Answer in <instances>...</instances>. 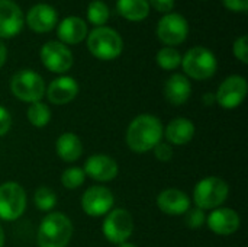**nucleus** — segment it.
<instances>
[{
  "label": "nucleus",
  "instance_id": "nucleus-18",
  "mask_svg": "<svg viewBox=\"0 0 248 247\" xmlns=\"http://www.w3.org/2000/svg\"><path fill=\"white\" fill-rule=\"evenodd\" d=\"M157 205L167 215H185L190 208V198L180 189L169 188L158 195Z\"/></svg>",
  "mask_w": 248,
  "mask_h": 247
},
{
  "label": "nucleus",
  "instance_id": "nucleus-4",
  "mask_svg": "<svg viewBox=\"0 0 248 247\" xmlns=\"http://www.w3.org/2000/svg\"><path fill=\"white\" fill-rule=\"evenodd\" d=\"M230 194V186L225 181L217 176H209L199 181L193 189V201L201 210H215L221 207Z\"/></svg>",
  "mask_w": 248,
  "mask_h": 247
},
{
  "label": "nucleus",
  "instance_id": "nucleus-1",
  "mask_svg": "<svg viewBox=\"0 0 248 247\" xmlns=\"http://www.w3.org/2000/svg\"><path fill=\"white\" fill-rule=\"evenodd\" d=\"M164 128L161 121L150 114L134 118L126 130V144L134 153L151 151L163 138Z\"/></svg>",
  "mask_w": 248,
  "mask_h": 247
},
{
  "label": "nucleus",
  "instance_id": "nucleus-28",
  "mask_svg": "<svg viewBox=\"0 0 248 247\" xmlns=\"http://www.w3.org/2000/svg\"><path fill=\"white\" fill-rule=\"evenodd\" d=\"M86 181V173L80 167H68L61 175V183L65 189H77Z\"/></svg>",
  "mask_w": 248,
  "mask_h": 247
},
{
  "label": "nucleus",
  "instance_id": "nucleus-2",
  "mask_svg": "<svg viewBox=\"0 0 248 247\" xmlns=\"http://www.w3.org/2000/svg\"><path fill=\"white\" fill-rule=\"evenodd\" d=\"M73 237V224L70 218L61 213H49L39 224L38 246L67 247Z\"/></svg>",
  "mask_w": 248,
  "mask_h": 247
},
{
  "label": "nucleus",
  "instance_id": "nucleus-36",
  "mask_svg": "<svg viewBox=\"0 0 248 247\" xmlns=\"http://www.w3.org/2000/svg\"><path fill=\"white\" fill-rule=\"evenodd\" d=\"M6 58H7V48H6V47H4V44L0 41V68L4 66Z\"/></svg>",
  "mask_w": 248,
  "mask_h": 247
},
{
  "label": "nucleus",
  "instance_id": "nucleus-23",
  "mask_svg": "<svg viewBox=\"0 0 248 247\" xmlns=\"http://www.w3.org/2000/svg\"><path fill=\"white\" fill-rule=\"evenodd\" d=\"M116 9L121 16L131 22H141L150 13L148 0H118Z\"/></svg>",
  "mask_w": 248,
  "mask_h": 247
},
{
  "label": "nucleus",
  "instance_id": "nucleus-5",
  "mask_svg": "<svg viewBox=\"0 0 248 247\" xmlns=\"http://www.w3.org/2000/svg\"><path fill=\"white\" fill-rule=\"evenodd\" d=\"M185 73L195 80L211 79L218 68L215 54L205 47H195L189 49L182 58Z\"/></svg>",
  "mask_w": 248,
  "mask_h": 247
},
{
  "label": "nucleus",
  "instance_id": "nucleus-19",
  "mask_svg": "<svg viewBox=\"0 0 248 247\" xmlns=\"http://www.w3.org/2000/svg\"><path fill=\"white\" fill-rule=\"evenodd\" d=\"M87 32L89 29H87L86 20L78 16H67L65 19L60 22L58 29H57L60 42H62L64 45L80 44L87 36Z\"/></svg>",
  "mask_w": 248,
  "mask_h": 247
},
{
  "label": "nucleus",
  "instance_id": "nucleus-9",
  "mask_svg": "<svg viewBox=\"0 0 248 247\" xmlns=\"http://www.w3.org/2000/svg\"><path fill=\"white\" fill-rule=\"evenodd\" d=\"M187 33H189V23L183 15L167 13L158 20L157 35L160 41L167 47H174L185 42Z\"/></svg>",
  "mask_w": 248,
  "mask_h": 247
},
{
  "label": "nucleus",
  "instance_id": "nucleus-12",
  "mask_svg": "<svg viewBox=\"0 0 248 247\" xmlns=\"http://www.w3.org/2000/svg\"><path fill=\"white\" fill-rule=\"evenodd\" d=\"M113 204V194L106 186H90L81 197V208L90 217L106 215Z\"/></svg>",
  "mask_w": 248,
  "mask_h": 247
},
{
  "label": "nucleus",
  "instance_id": "nucleus-14",
  "mask_svg": "<svg viewBox=\"0 0 248 247\" xmlns=\"http://www.w3.org/2000/svg\"><path fill=\"white\" fill-rule=\"evenodd\" d=\"M84 173L97 182H110L118 176V163L106 154H93L86 160Z\"/></svg>",
  "mask_w": 248,
  "mask_h": 247
},
{
  "label": "nucleus",
  "instance_id": "nucleus-25",
  "mask_svg": "<svg viewBox=\"0 0 248 247\" xmlns=\"http://www.w3.org/2000/svg\"><path fill=\"white\" fill-rule=\"evenodd\" d=\"M33 202H35V207L39 210V211H44V213H51L55 205H57V195L52 189H49L48 186H39L36 191H35V195H33Z\"/></svg>",
  "mask_w": 248,
  "mask_h": 247
},
{
  "label": "nucleus",
  "instance_id": "nucleus-8",
  "mask_svg": "<svg viewBox=\"0 0 248 247\" xmlns=\"http://www.w3.org/2000/svg\"><path fill=\"white\" fill-rule=\"evenodd\" d=\"M102 231L106 240L113 245L125 243L134 231V218L125 208L110 210L102 226Z\"/></svg>",
  "mask_w": 248,
  "mask_h": 247
},
{
  "label": "nucleus",
  "instance_id": "nucleus-22",
  "mask_svg": "<svg viewBox=\"0 0 248 247\" xmlns=\"http://www.w3.org/2000/svg\"><path fill=\"white\" fill-rule=\"evenodd\" d=\"M55 151L58 157L65 163L78 160L83 154V143L74 132H64L55 143Z\"/></svg>",
  "mask_w": 248,
  "mask_h": 247
},
{
  "label": "nucleus",
  "instance_id": "nucleus-34",
  "mask_svg": "<svg viewBox=\"0 0 248 247\" xmlns=\"http://www.w3.org/2000/svg\"><path fill=\"white\" fill-rule=\"evenodd\" d=\"M148 4H151L157 12L167 13L174 7V0H150Z\"/></svg>",
  "mask_w": 248,
  "mask_h": 247
},
{
  "label": "nucleus",
  "instance_id": "nucleus-20",
  "mask_svg": "<svg viewBox=\"0 0 248 247\" xmlns=\"http://www.w3.org/2000/svg\"><path fill=\"white\" fill-rule=\"evenodd\" d=\"M192 95V84L183 74H173L164 84V98L173 106H180L187 102Z\"/></svg>",
  "mask_w": 248,
  "mask_h": 247
},
{
  "label": "nucleus",
  "instance_id": "nucleus-30",
  "mask_svg": "<svg viewBox=\"0 0 248 247\" xmlns=\"http://www.w3.org/2000/svg\"><path fill=\"white\" fill-rule=\"evenodd\" d=\"M232 51H234V55L244 64L248 63V38L246 35L240 36L235 39L234 42V47H232Z\"/></svg>",
  "mask_w": 248,
  "mask_h": 247
},
{
  "label": "nucleus",
  "instance_id": "nucleus-38",
  "mask_svg": "<svg viewBox=\"0 0 248 247\" xmlns=\"http://www.w3.org/2000/svg\"><path fill=\"white\" fill-rule=\"evenodd\" d=\"M118 247H137L134 243H128V242H125V243H121V245H118Z\"/></svg>",
  "mask_w": 248,
  "mask_h": 247
},
{
  "label": "nucleus",
  "instance_id": "nucleus-24",
  "mask_svg": "<svg viewBox=\"0 0 248 247\" xmlns=\"http://www.w3.org/2000/svg\"><path fill=\"white\" fill-rule=\"evenodd\" d=\"M26 116H28V121L33 127L44 128L51 121V111H49V108H48L46 103H44V102H35V103H31V106L28 108Z\"/></svg>",
  "mask_w": 248,
  "mask_h": 247
},
{
  "label": "nucleus",
  "instance_id": "nucleus-35",
  "mask_svg": "<svg viewBox=\"0 0 248 247\" xmlns=\"http://www.w3.org/2000/svg\"><path fill=\"white\" fill-rule=\"evenodd\" d=\"M202 102H203V105H206V106H212V105L217 102L215 95H214V93H205L203 98H202Z\"/></svg>",
  "mask_w": 248,
  "mask_h": 247
},
{
  "label": "nucleus",
  "instance_id": "nucleus-17",
  "mask_svg": "<svg viewBox=\"0 0 248 247\" xmlns=\"http://www.w3.org/2000/svg\"><path fill=\"white\" fill-rule=\"evenodd\" d=\"M45 93L52 105H67L78 95V83L70 76H61L49 83Z\"/></svg>",
  "mask_w": 248,
  "mask_h": 247
},
{
  "label": "nucleus",
  "instance_id": "nucleus-3",
  "mask_svg": "<svg viewBox=\"0 0 248 247\" xmlns=\"http://www.w3.org/2000/svg\"><path fill=\"white\" fill-rule=\"evenodd\" d=\"M87 47L93 57L102 61H110L121 55L124 49V41L115 29L99 26L89 33Z\"/></svg>",
  "mask_w": 248,
  "mask_h": 247
},
{
  "label": "nucleus",
  "instance_id": "nucleus-10",
  "mask_svg": "<svg viewBox=\"0 0 248 247\" xmlns=\"http://www.w3.org/2000/svg\"><path fill=\"white\" fill-rule=\"evenodd\" d=\"M41 61L52 73L62 74L68 71L74 63L73 54L67 45L60 41H49L41 48Z\"/></svg>",
  "mask_w": 248,
  "mask_h": 247
},
{
  "label": "nucleus",
  "instance_id": "nucleus-27",
  "mask_svg": "<svg viewBox=\"0 0 248 247\" xmlns=\"http://www.w3.org/2000/svg\"><path fill=\"white\" fill-rule=\"evenodd\" d=\"M157 63L163 70H176L182 64V55L176 48L164 47L157 52Z\"/></svg>",
  "mask_w": 248,
  "mask_h": 247
},
{
  "label": "nucleus",
  "instance_id": "nucleus-6",
  "mask_svg": "<svg viewBox=\"0 0 248 247\" xmlns=\"http://www.w3.org/2000/svg\"><path fill=\"white\" fill-rule=\"evenodd\" d=\"M10 90L22 102H41L45 95L44 79L33 70H20L10 80Z\"/></svg>",
  "mask_w": 248,
  "mask_h": 247
},
{
  "label": "nucleus",
  "instance_id": "nucleus-15",
  "mask_svg": "<svg viewBox=\"0 0 248 247\" xmlns=\"http://www.w3.org/2000/svg\"><path fill=\"white\" fill-rule=\"evenodd\" d=\"M206 224L218 236H231L240 229L241 218L232 208H215L208 215Z\"/></svg>",
  "mask_w": 248,
  "mask_h": 247
},
{
  "label": "nucleus",
  "instance_id": "nucleus-11",
  "mask_svg": "<svg viewBox=\"0 0 248 247\" xmlns=\"http://www.w3.org/2000/svg\"><path fill=\"white\" fill-rule=\"evenodd\" d=\"M247 96V80L243 76H230L225 79L218 92L215 93V99L218 105L224 109H235L238 108Z\"/></svg>",
  "mask_w": 248,
  "mask_h": 247
},
{
  "label": "nucleus",
  "instance_id": "nucleus-21",
  "mask_svg": "<svg viewBox=\"0 0 248 247\" xmlns=\"http://www.w3.org/2000/svg\"><path fill=\"white\" fill-rule=\"evenodd\" d=\"M164 135L169 144L185 146L192 141L195 135V125L190 119L179 116L170 121L167 128L164 130Z\"/></svg>",
  "mask_w": 248,
  "mask_h": 247
},
{
  "label": "nucleus",
  "instance_id": "nucleus-26",
  "mask_svg": "<svg viewBox=\"0 0 248 247\" xmlns=\"http://www.w3.org/2000/svg\"><path fill=\"white\" fill-rule=\"evenodd\" d=\"M87 19L96 28L103 26L109 19V7L102 0H93L87 7Z\"/></svg>",
  "mask_w": 248,
  "mask_h": 247
},
{
  "label": "nucleus",
  "instance_id": "nucleus-31",
  "mask_svg": "<svg viewBox=\"0 0 248 247\" xmlns=\"http://www.w3.org/2000/svg\"><path fill=\"white\" fill-rule=\"evenodd\" d=\"M154 156L160 160V162H170L171 157H173V148L169 143H163L160 141L154 148Z\"/></svg>",
  "mask_w": 248,
  "mask_h": 247
},
{
  "label": "nucleus",
  "instance_id": "nucleus-33",
  "mask_svg": "<svg viewBox=\"0 0 248 247\" xmlns=\"http://www.w3.org/2000/svg\"><path fill=\"white\" fill-rule=\"evenodd\" d=\"M224 6L231 12H247L248 0H222Z\"/></svg>",
  "mask_w": 248,
  "mask_h": 247
},
{
  "label": "nucleus",
  "instance_id": "nucleus-13",
  "mask_svg": "<svg viewBox=\"0 0 248 247\" xmlns=\"http://www.w3.org/2000/svg\"><path fill=\"white\" fill-rule=\"evenodd\" d=\"M25 23L20 7L12 0H0V38H13Z\"/></svg>",
  "mask_w": 248,
  "mask_h": 247
},
{
  "label": "nucleus",
  "instance_id": "nucleus-16",
  "mask_svg": "<svg viewBox=\"0 0 248 247\" xmlns=\"http://www.w3.org/2000/svg\"><path fill=\"white\" fill-rule=\"evenodd\" d=\"M57 20H58L57 10L46 3H38L32 6L26 16L28 26L36 33L49 32L57 25Z\"/></svg>",
  "mask_w": 248,
  "mask_h": 247
},
{
  "label": "nucleus",
  "instance_id": "nucleus-7",
  "mask_svg": "<svg viewBox=\"0 0 248 247\" xmlns=\"http://www.w3.org/2000/svg\"><path fill=\"white\" fill-rule=\"evenodd\" d=\"M26 210L25 189L16 182L0 185V220L15 221L23 215Z\"/></svg>",
  "mask_w": 248,
  "mask_h": 247
},
{
  "label": "nucleus",
  "instance_id": "nucleus-37",
  "mask_svg": "<svg viewBox=\"0 0 248 247\" xmlns=\"http://www.w3.org/2000/svg\"><path fill=\"white\" fill-rule=\"evenodd\" d=\"M3 246H4V231H3V229L0 226V247Z\"/></svg>",
  "mask_w": 248,
  "mask_h": 247
},
{
  "label": "nucleus",
  "instance_id": "nucleus-32",
  "mask_svg": "<svg viewBox=\"0 0 248 247\" xmlns=\"http://www.w3.org/2000/svg\"><path fill=\"white\" fill-rule=\"evenodd\" d=\"M10 127H12V116H10L9 111L0 105V137L7 134Z\"/></svg>",
  "mask_w": 248,
  "mask_h": 247
},
{
  "label": "nucleus",
  "instance_id": "nucleus-29",
  "mask_svg": "<svg viewBox=\"0 0 248 247\" xmlns=\"http://www.w3.org/2000/svg\"><path fill=\"white\" fill-rule=\"evenodd\" d=\"M185 223L190 229H201L206 223V215L201 208H189L185 214Z\"/></svg>",
  "mask_w": 248,
  "mask_h": 247
}]
</instances>
